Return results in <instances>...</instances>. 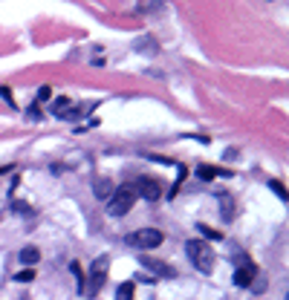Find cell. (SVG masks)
Returning <instances> with one entry per match:
<instances>
[{"label":"cell","instance_id":"6da1fadb","mask_svg":"<svg viewBox=\"0 0 289 300\" xmlns=\"http://www.w3.org/2000/svg\"><path fill=\"white\" fill-rule=\"evenodd\" d=\"M185 254H188V260L194 263L197 272H203V274L214 272V251H211L208 243H203V239H188V243H185Z\"/></svg>","mask_w":289,"mask_h":300},{"label":"cell","instance_id":"7a4b0ae2","mask_svg":"<svg viewBox=\"0 0 289 300\" xmlns=\"http://www.w3.org/2000/svg\"><path fill=\"white\" fill-rule=\"evenodd\" d=\"M99 107V101H90V104H75V101H70V98H55L52 101V115L55 118H67V122H78V118H84V115H90L93 110Z\"/></svg>","mask_w":289,"mask_h":300},{"label":"cell","instance_id":"3957f363","mask_svg":"<svg viewBox=\"0 0 289 300\" xmlns=\"http://www.w3.org/2000/svg\"><path fill=\"white\" fill-rule=\"evenodd\" d=\"M133 205H136L133 185H119V188H113V196L107 199V214L110 217H125V214H130Z\"/></svg>","mask_w":289,"mask_h":300},{"label":"cell","instance_id":"277c9868","mask_svg":"<svg viewBox=\"0 0 289 300\" xmlns=\"http://www.w3.org/2000/svg\"><path fill=\"white\" fill-rule=\"evenodd\" d=\"M107 257H99L96 263H93V268H90V280L84 283V291L81 294H87V297H96L101 291V286H104V280H107Z\"/></svg>","mask_w":289,"mask_h":300},{"label":"cell","instance_id":"5b68a950","mask_svg":"<svg viewBox=\"0 0 289 300\" xmlns=\"http://www.w3.org/2000/svg\"><path fill=\"white\" fill-rule=\"evenodd\" d=\"M165 243V234L159 228H139L133 234H127V246L133 248H156Z\"/></svg>","mask_w":289,"mask_h":300},{"label":"cell","instance_id":"8992f818","mask_svg":"<svg viewBox=\"0 0 289 300\" xmlns=\"http://www.w3.org/2000/svg\"><path fill=\"white\" fill-rule=\"evenodd\" d=\"M133 191H136V196H142V199H148V202H156V199H159V194H162L159 182H156V179H148V176L136 179Z\"/></svg>","mask_w":289,"mask_h":300},{"label":"cell","instance_id":"52a82bcc","mask_svg":"<svg viewBox=\"0 0 289 300\" xmlns=\"http://www.w3.org/2000/svg\"><path fill=\"white\" fill-rule=\"evenodd\" d=\"M254 274H257V265H254V263L240 265V268L235 272V286H240V289H249V286H252V280H254Z\"/></svg>","mask_w":289,"mask_h":300},{"label":"cell","instance_id":"ba28073f","mask_svg":"<svg viewBox=\"0 0 289 300\" xmlns=\"http://www.w3.org/2000/svg\"><path fill=\"white\" fill-rule=\"evenodd\" d=\"M93 194H96V199H110L113 196V182L107 176H99L93 182Z\"/></svg>","mask_w":289,"mask_h":300},{"label":"cell","instance_id":"9c48e42d","mask_svg":"<svg viewBox=\"0 0 289 300\" xmlns=\"http://www.w3.org/2000/svg\"><path fill=\"white\" fill-rule=\"evenodd\" d=\"M139 265H144L148 272L159 274V277H174V268H168V265L159 263V260H148V257H142V260H139Z\"/></svg>","mask_w":289,"mask_h":300},{"label":"cell","instance_id":"30bf717a","mask_svg":"<svg viewBox=\"0 0 289 300\" xmlns=\"http://www.w3.org/2000/svg\"><path fill=\"white\" fill-rule=\"evenodd\" d=\"M133 49H136V52H144V55H151V58H154V55L159 52V44H156L154 38H139V41L133 44Z\"/></svg>","mask_w":289,"mask_h":300},{"label":"cell","instance_id":"8fae6325","mask_svg":"<svg viewBox=\"0 0 289 300\" xmlns=\"http://www.w3.org/2000/svg\"><path fill=\"white\" fill-rule=\"evenodd\" d=\"M220 214H223V220H235V196L232 194H220Z\"/></svg>","mask_w":289,"mask_h":300},{"label":"cell","instance_id":"7c38bea8","mask_svg":"<svg viewBox=\"0 0 289 300\" xmlns=\"http://www.w3.org/2000/svg\"><path fill=\"white\" fill-rule=\"evenodd\" d=\"M18 260H20L23 265H29V268H32V265H35L38 260H41V254H38V248H35V246H26V248H20Z\"/></svg>","mask_w":289,"mask_h":300},{"label":"cell","instance_id":"4fadbf2b","mask_svg":"<svg viewBox=\"0 0 289 300\" xmlns=\"http://www.w3.org/2000/svg\"><path fill=\"white\" fill-rule=\"evenodd\" d=\"M217 173H223V176H232L228 170H220V168H211V165H199L197 168V176L203 179V182H211V179L217 176Z\"/></svg>","mask_w":289,"mask_h":300},{"label":"cell","instance_id":"5bb4252c","mask_svg":"<svg viewBox=\"0 0 289 300\" xmlns=\"http://www.w3.org/2000/svg\"><path fill=\"white\" fill-rule=\"evenodd\" d=\"M116 300H133V280L119 286V289H116Z\"/></svg>","mask_w":289,"mask_h":300},{"label":"cell","instance_id":"9a60e30c","mask_svg":"<svg viewBox=\"0 0 289 300\" xmlns=\"http://www.w3.org/2000/svg\"><path fill=\"white\" fill-rule=\"evenodd\" d=\"M12 211H18V214H23V217H35V208L32 205H26V202H12Z\"/></svg>","mask_w":289,"mask_h":300},{"label":"cell","instance_id":"2e32d148","mask_svg":"<svg viewBox=\"0 0 289 300\" xmlns=\"http://www.w3.org/2000/svg\"><path fill=\"white\" fill-rule=\"evenodd\" d=\"M197 231L208 239H223V231H214V228H208V225H197Z\"/></svg>","mask_w":289,"mask_h":300},{"label":"cell","instance_id":"e0dca14e","mask_svg":"<svg viewBox=\"0 0 289 300\" xmlns=\"http://www.w3.org/2000/svg\"><path fill=\"white\" fill-rule=\"evenodd\" d=\"M35 280V268H23V272L15 274V283H32Z\"/></svg>","mask_w":289,"mask_h":300},{"label":"cell","instance_id":"ac0fdd59","mask_svg":"<svg viewBox=\"0 0 289 300\" xmlns=\"http://www.w3.org/2000/svg\"><path fill=\"white\" fill-rule=\"evenodd\" d=\"M269 188H272V191H275V194L280 196V199H289V196H286V188L280 185L278 179H269Z\"/></svg>","mask_w":289,"mask_h":300},{"label":"cell","instance_id":"d6986e66","mask_svg":"<svg viewBox=\"0 0 289 300\" xmlns=\"http://www.w3.org/2000/svg\"><path fill=\"white\" fill-rule=\"evenodd\" d=\"M139 12H151V9H162V3H139L136 6Z\"/></svg>","mask_w":289,"mask_h":300},{"label":"cell","instance_id":"ffe728a7","mask_svg":"<svg viewBox=\"0 0 289 300\" xmlns=\"http://www.w3.org/2000/svg\"><path fill=\"white\" fill-rule=\"evenodd\" d=\"M49 96H52V93H49V87H41V89H38V101H46Z\"/></svg>","mask_w":289,"mask_h":300},{"label":"cell","instance_id":"44dd1931","mask_svg":"<svg viewBox=\"0 0 289 300\" xmlns=\"http://www.w3.org/2000/svg\"><path fill=\"white\" fill-rule=\"evenodd\" d=\"M0 96H3V98H6V101H9V104H12V107H15V101H12V93H9V89H6V87L0 89Z\"/></svg>","mask_w":289,"mask_h":300},{"label":"cell","instance_id":"7402d4cb","mask_svg":"<svg viewBox=\"0 0 289 300\" xmlns=\"http://www.w3.org/2000/svg\"><path fill=\"white\" fill-rule=\"evenodd\" d=\"M29 118H38V122H41V110H38V107H32V110H29Z\"/></svg>","mask_w":289,"mask_h":300},{"label":"cell","instance_id":"603a6c76","mask_svg":"<svg viewBox=\"0 0 289 300\" xmlns=\"http://www.w3.org/2000/svg\"><path fill=\"white\" fill-rule=\"evenodd\" d=\"M0 173H6V168H0Z\"/></svg>","mask_w":289,"mask_h":300}]
</instances>
